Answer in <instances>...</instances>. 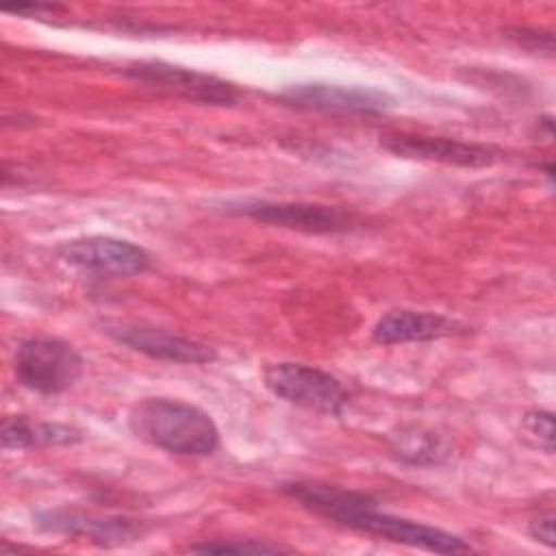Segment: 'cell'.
Segmentation results:
<instances>
[{
  "label": "cell",
  "mask_w": 556,
  "mask_h": 556,
  "mask_svg": "<svg viewBox=\"0 0 556 556\" xmlns=\"http://www.w3.org/2000/svg\"><path fill=\"white\" fill-rule=\"evenodd\" d=\"M506 33L517 46H521L526 50H532V52L539 50V52H547V54L554 52V39L549 33L526 28V26H510V28H506Z\"/></svg>",
  "instance_id": "cell-17"
},
{
  "label": "cell",
  "mask_w": 556,
  "mask_h": 556,
  "mask_svg": "<svg viewBox=\"0 0 556 556\" xmlns=\"http://www.w3.org/2000/svg\"><path fill=\"white\" fill-rule=\"evenodd\" d=\"M0 437L4 450H28L37 445H72L83 439V432L67 424L30 421L28 417L13 415L2 419Z\"/></svg>",
  "instance_id": "cell-13"
},
{
  "label": "cell",
  "mask_w": 556,
  "mask_h": 556,
  "mask_svg": "<svg viewBox=\"0 0 556 556\" xmlns=\"http://www.w3.org/2000/svg\"><path fill=\"white\" fill-rule=\"evenodd\" d=\"M104 332L117 343L156 361L200 365L215 358V350L206 343L143 324H109Z\"/></svg>",
  "instance_id": "cell-10"
},
{
  "label": "cell",
  "mask_w": 556,
  "mask_h": 556,
  "mask_svg": "<svg viewBox=\"0 0 556 556\" xmlns=\"http://www.w3.org/2000/svg\"><path fill=\"white\" fill-rule=\"evenodd\" d=\"M339 523L345 528H352V530L382 536L393 543H402V545H410V547H419V549L437 552V554H458V552L471 549L465 539H460L452 532H445L441 528L419 523V521H413L406 517L380 513L376 508V500L352 508Z\"/></svg>",
  "instance_id": "cell-4"
},
{
  "label": "cell",
  "mask_w": 556,
  "mask_h": 556,
  "mask_svg": "<svg viewBox=\"0 0 556 556\" xmlns=\"http://www.w3.org/2000/svg\"><path fill=\"white\" fill-rule=\"evenodd\" d=\"M263 380L276 397L324 415H341L350 397L334 376L304 363H274Z\"/></svg>",
  "instance_id": "cell-3"
},
{
  "label": "cell",
  "mask_w": 556,
  "mask_h": 556,
  "mask_svg": "<svg viewBox=\"0 0 556 556\" xmlns=\"http://www.w3.org/2000/svg\"><path fill=\"white\" fill-rule=\"evenodd\" d=\"M191 552H202V554H278L285 552L280 545L256 541V539H213L204 543H195L189 547Z\"/></svg>",
  "instance_id": "cell-15"
},
{
  "label": "cell",
  "mask_w": 556,
  "mask_h": 556,
  "mask_svg": "<svg viewBox=\"0 0 556 556\" xmlns=\"http://www.w3.org/2000/svg\"><path fill=\"white\" fill-rule=\"evenodd\" d=\"M380 146L402 159L437 161L456 167H491L502 159V152L489 143L463 141L452 137L413 135V132H387L380 137Z\"/></svg>",
  "instance_id": "cell-8"
},
{
  "label": "cell",
  "mask_w": 556,
  "mask_h": 556,
  "mask_svg": "<svg viewBox=\"0 0 556 556\" xmlns=\"http://www.w3.org/2000/svg\"><path fill=\"white\" fill-rule=\"evenodd\" d=\"M554 519L556 515L552 510L547 513H541L539 517H534L530 521V536L536 539L539 543H543L545 547H554L556 545V539H554Z\"/></svg>",
  "instance_id": "cell-18"
},
{
  "label": "cell",
  "mask_w": 556,
  "mask_h": 556,
  "mask_svg": "<svg viewBox=\"0 0 556 556\" xmlns=\"http://www.w3.org/2000/svg\"><path fill=\"white\" fill-rule=\"evenodd\" d=\"M37 523L46 530L87 536L98 545H124L137 541L143 534V526L128 517H109V515H91L76 510H46L37 515Z\"/></svg>",
  "instance_id": "cell-11"
},
{
  "label": "cell",
  "mask_w": 556,
  "mask_h": 556,
  "mask_svg": "<svg viewBox=\"0 0 556 556\" xmlns=\"http://www.w3.org/2000/svg\"><path fill=\"white\" fill-rule=\"evenodd\" d=\"M243 213L263 224L311 235L352 232L365 224V217L354 211L311 202H252Z\"/></svg>",
  "instance_id": "cell-7"
},
{
  "label": "cell",
  "mask_w": 556,
  "mask_h": 556,
  "mask_svg": "<svg viewBox=\"0 0 556 556\" xmlns=\"http://www.w3.org/2000/svg\"><path fill=\"white\" fill-rule=\"evenodd\" d=\"M389 443L393 454L410 465H439L447 456L443 439L421 426H402L389 437Z\"/></svg>",
  "instance_id": "cell-14"
},
{
  "label": "cell",
  "mask_w": 556,
  "mask_h": 556,
  "mask_svg": "<svg viewBox=\"0 0 556 556\" xmlns=\"http://www.w3.org/2000/svg\"><path fill=\"white\" fill-rule=\"evenodd\" d=\"M124 74L128 78L156 85L161 89H167L180 98H187L200 104L228 106L239 100V89L235 85L217 76L172 65L165 61H135L124 67Z\"/></svg>",
  "instance_id": "cell-6"
},
{
  "label": "cell",
  "mask_w": 556,
  "mask_h": 556,
  "mask_svg": "<svg viewBox=\"0 0 556 556\" xmlns=\"http://www.w3.org/2000/svg\"><path fill=\"white\" fill-rule=\"evenodd\" d=\"M521 428L526 437L534 441V445H539L547 454L554 452V415L549 410H528L521 417Z\"/></svg>",
  "instance_id": "cell-16"
},
{
  "label": "cell",
  "mask_w": 556,
  "mask_h": 556,
  "mask_svg": "<svg viewBox=\"0 0 556 556\" xmlns=\"http://www.w3.org/2000/svg\"><path fill=\"white\" fill-rule=\"evenodd\" d=\"M80 374L83 356L63 339L30 337L15 352V376L35 393L59 395L72 389Z\"/></svg>",
  "instance_id": "cell-2"
},
{
  "label": "cell",
  "mask_w": 556,
  "mask_h": 556,
  "mask_svg": "<svg viewBox=\"0 0 556 556\" xmlns=\"http://www.w3.org/2000/svg\"><path fill=\"white\" fill-rule=\"evenodd\" d=\"M59 254L65 263L100 276L128 278L150 267V254L141 245L104 235L72 239L61 245Z\"/></svg>",
  "instance_id": "cell-9"
},
{
  "label": "cell",
  "mask_w": 556,
  "mask_h": 556,
  "mask_svg": "<svg viewBox=\"0 0 556 556\" xmlns=\"http://www.w3.org/2000/svg\"><path fill=\"white\" fill-rule=\"evenodd\" d=\"M278 98L295 109L332 115H380L395 104L393 96L382 89L334 83L291 85Z\"/></svg>",
  "instance_id": "cell-5"
},
{
  "label": "cell",
  "mask_w": 556,
  "mask_h": 556,
  "mask_svg": "<svg viewBox=\"0 0 556 556\" xmlns=\"http://www.w3.org/2000/svg\"><path fill=\"white\" fill-rule=\"evenodd\" d=\"M465 332V326L452 317L430 311H391L382 315L371 337L378 343L395 345V343H413V341H434L443 337H452Z\"/></svg>",
  "instance_id": "cell-12"
},
{
  "label": "cell",
  "mask_w": 556,
  "mask_h": 556,
  "mask_svg": "<svg viewBox=\"0 0 556 556\" xmlns=\"http://www.w3.org/2000/svg\"><path fill=\"white\" fill-rule=\"evenodd\" d=\"M128 426L141 441L180 456H208L219 445L211 415L182 400L146 397L132 406Z\"/></svg>",
  "instance_id": "cell-1"
}]
</instances>
